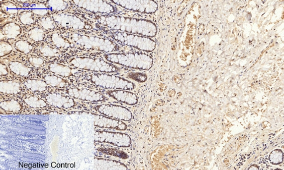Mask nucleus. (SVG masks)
Returning a JSON list of instances; mask_svg holds the SVG:
<instances>
[{"mask_svg":"<svg viewBox=\"0 0 284 170\" xmlns=\"http://www.w3.org/2000/svg\"><path fill=\"white\" fill-rule=\"evenodd\" d=\"M27 35L30 40L35 42H43L46 38L45 31L39 27H35V28L30 30Z\"/></svg>","mask_w":284,"mask_h":170,"instance_id":"nucleus-28","label":"nucleus"},{"mask_svg":"<svg viewBox=\"0 0 284 170\" xmlns=\"http://www.w3.org/2000/svg\"><path fill=\"white\" fill-rule=\"evenodd\" d=\"M106 29L109 39L120 45L131 47L145 52H152L155 49L156 43L149 37Z\"/></svg>","mask_w":284,"mask_h":170,"instance_id":"nucleus-6","label":"nucleus"},{"mask_svg":"<svg viewBox=\"0 0 284 170\" xmlns=\"http://www.w3.org/2000/svg\"><path fill=\"white\" fill-rule=\"evenodd\" d=\"M83 79L95 87L107 90H124L132 91L136 84L125 78L106 73H88L82 76Z\"/></svg>","mask_w":284,"mask_h":170,"instance_id":"nucleus-4","label":"nucleus"},{"mask_svg":"<svg viewBox=\"0 0 284 170\" xmlns=\"http://www.w3.org/2000/svg\"><path fill=\"white\" fill-rule=\"evenodd\" d=\"M50 45L56 48L59 51H66L75 49L73 44L63 35L57 32L51 34L48 36Z\"/></svg>","mask_w":284,"mask_h":170,"instance_id":"nucleus-18","label":"nucleus"},{"mask_svg":"<svg viewBox=\"0 0 284 170\" xmlns=\"http://www.w3.org/2000/svg\"><path fill=\"white\" fill-rule=\"evenodd\" d=\"M95 168L102 170H127L128 168L124 163L112 160L95 159Z\"/></svg>","mask_w":284,"mask_h":170,"instance_id":"nucleus-25","label":"nucleus"},{"mask_svg":"<svg viewBox=\"0 0 284 170\" xmlns=\"http://www.w3.org/2000/svg\"><path fill=\"white\" fill-rule=\"evenodd\" d=\"M101 151L104 153V154L117 156V157L122 159H126L127 157V155L125 152L114 150V149H102Z\"/></svg>","mask_w":284,"mask_h":170,"instance_id":"nucleus-36","label":"nucleus"},{"mask_svg":"<svg viewBox=\"0 0 284 170\" xmlns=\"http://www.w3.org/2000/svg\"><path fill=\"white\" fill-rule=\"evenodd\" d=\"M26 57V61L28 62L30 66L35 68H43L47 67L48 63L46 62L42 57L34 56H27Z\"/></svg>","mask_w":284,"mask_h":170,"instance_id":"nucleus-33","label":"nucleus"},{"mask_svg":"<svg viewBox=\"0 0 284 170\" xmlns=\"http://www.w3.org/2000/svg\"><path fill=\"white\" fill-rule=\"evenodd\" d=\"M73 4L82 9L94 13L112 15L116 12L115 6L105 1H75Z\"/></svg>","mask_w":284,"mask_h":170,"instance_id":"nucleus-12","label":"nucleus"},{"mask_svg":"<svg viewBox=\"0 0 284 170\" xmlns=\"http://www.w3.org/2000/svg\"><path fill=\"white\" fill-rule=\"evenodd\" d=\"M94 125L95 127L111 129L117 131L127 130L128 125L124 121L116 120L100 114L93 113Z\"/></svg>","mask_w":284,"mask_h":170,"instance_id":"nucleus-14","label":"nucleus"},{"mask_svg":"<svg viewBox=\"0 0 284 170\" xmlns=\"http://www.w3.org/2000/svg\"><path fill=\"white\" fill-rule=\"evenodd\" d=\"M67 63L72 67L80 70H87L94 73H117L120 68L108 61L87 57H70Z\"/></svg>","mask_w":284,"mask_h":170,"instance_id":"nucleus-5","label":"nucleus"},{"mask_svg":"<svg viewBox=\"0 0 284 170\" xmlns=\"http://www.w3.org/2000/svg\"><path fill=\"white\" fill-rule=\"evenodd\" d=\"M0 91L6 95H19L22 93V84L13 80H1L0 82Z\"/></svg>","mask_w":284,"mask_h":170,"instance_id":"nucleus-22","label":"nucleus"},{"mask_svg":"<svg viewBox=\"0 0 284 170\" xmlns=\"http://www.w3.org/2000/svg\"><path fill=\"white\" fill-rule=\"evenodd\" d=\"M92 108L97 113L116 120L130 121L133 118L131 111L120 105L110 104H96Z\"/></svg>","mask_w":284,"mask_h":170,"instance_id":"nucleus-8","label":"nucleus"},{"mask_svg":"<svg viewBox=\"0 0 284 170\" xmlns=\"http://www.w3.org/2000/svg\"><path fill=\"white\" fill-rule=\"evenodd\" d=\"M105 94L119 103L133 106L138 103L139 98L131 91L124 90H106Z\"/></svg>","mask_w":284,"mask_h":170,"instance_id":"nucleus-15","label":"nucleus"},{"mask_svg":"<svg viewBox=\"0 0 284 170\" xmlns=\"http://www.w3.org/2000/svg\"><path fill=\"white\" fill-rule=\"evenodd\" d=\"M29 11L33 14L44 17L49 15V8L46 3L42 2H35L30 3L28 6Z\"/></svg>","mask_w":284,"mask_h":170,"instance_id":"nucleus-27","label":"nucleus"},{"mask_svg":"<svg viewBox=\"0 0 284 170\" xmlns=\"http://www.w3.org/2000/svg\"><path fill=\"white\" fill-rule=\"evenodd\" d=\"M103 57L105 60L115 65L133 69L149 70L153 62L151 56L140 52L105 54Z\"/></svg>","mask_w":284,"mask_h":170,"instance_id":"nucleus-3","label":"nucleus"},{"mask_svg":"<svg viewBox=\"0 0 284 170\" xmlns=\"http://www.w3.org/2000/svg\"><path fill=\"white\" fill-rule=\"evenodd\" d=\"M40 97L51 107L59 110H73L77 107V100L74 99L67 94L54 93L51 91L42 94Z\"/></svg>","mask_w":284,"mask_h":170,"instance_id":"nucleus-10","label":"nucleus"},{"mask_svg":"<svg viewBox=\"0 0 284 170\" xmlns=\"http://www.w3.org/2000/svg\"><path fill=\"white\" fill-rule=\"evenodd\" d=\"M23 86L26 90L32 93H46L51 92V88L45 81L39 79H27L24 80Z\"/></svg>","mask_w":284,"mask_h":170,"instance_id":"nucleus-20","label":"nucleus"},{"mask_svg":"<svg viewBox=\"0 0 284 170\" xmlns=\"http://www.w3.org/2000/svg\"><path fill=\"white\" fill-rule=\"evenodd\" d=\"M1 9L3 12H4L7 16H15L18 14V6L12 2H2Z\"/></svg>","mask_w":284,"mask_h":170,"instance_id":"nucleus-31","label":"nucleus"},{"mask_svg":"<svg viewBox=\"0 0 284 170\" xmlns=\"http://www.w3.org/2000/svg\"><path fill=\"white\" fill-rule=\"evenodd\" d=\"M56 25L64 28L75 30L90 29V25L78 16L66 13H54L51 16Z\"/></svg>","mask_w":284,"mask_h":170,"instance_id":"nucleus-11","label":"nucleus"},{"mask_svg":"<svg viewBox=\"0 0 284 170\" xmlns=\"http://www.w3.org/2000/svg\"><path fill=\"white\" fill-rule=\"evenodd\" d=\"M38 24L40 28L46 30H52L57 25L52 18L49 16L42 17L38 20Z\"/></svg>","mask_w":284,"mask_h":170,"instance_id":"nucleus-34","label":"nucleus"},{"mask_svg":"<svg viewBox=\"0 0 284 170\" xmlns=\"http://www.w3.org/2000/svg\"><path fill=\"white\" fill-rule=\"evenodd\" d=\"M14 47L18 52L25 54H28L35 49L31 43L24 40L17 41L14 44Z\"/></svg>","mask_w":284,"mask_h":170,"instance_id":"nucleus-29","label":"nucleus"},{"mask_svg":"<svg viewBox=\"0 0 284 170\" xmlns=\"http://www.w3.org/2000/svg\"><path fill=\"white\" fill-rule=\"evenodd\" d=\"M19 22L23 25H31L35 23L34 14L29 11H22L18 15Z\"/></svg>","mask_w":284,"mask_h":170,"instance_id":"nucleus-32","label":"nucleus"},{"mask_svg":"<svg viewBox=\"0 0 284 170\" xmlns=\"http://www.w3.org/2000/svg\"><path fill=\"white\" fill-rule=\"evenodd\" d=\"M48 70L51 73L63 78L76 77L80 73V69L56 62L48 63Z\"/></svg>","mask_w":284,"mask_h":170,"instance_id":"nucleus-16","label":"nucleus"},{"mask_svg":"<svg viewBox=\"0 0 284 170\" xmlns=\"http://www.w3.org/2000/svg\"><path fill=\"white\" fill-rule=\"evenodd\" d=\"M114 4L133 12L152 13L156 11L157 5L153 1H124V0H112Z\"/></svg>","mask_w":284,"mask_h":170,"instance_id":"nucleus-13","label":"nucleus"},{"mask_svg":"<svg viewBox=\"0 0 284 170\" xmlns=\"http://www.w3.org/2000/svg\"><path fill=\"white\" fill-rule=\"evenodd\" d=\"M0 51H1V57H4L11 54L13 50L12 46L7 42L4 40H1L0 44Z\"/></svg>","mask_w":284,"mask_h":170,"instance_id":"nucleus-35","label":"nucleus"},{"mask_svg":"<svg viewBox=\"0 0 284 170\" xmlns=\"http://www.w3.org/2000/svg\"><path fill=\"white\" fill-rule=\"evenodd\" d=\"M22 29L18 24L15 22H9L2 26L1 30V36L6 39H15L21 35Z\"/></svg>","mask_w":284,"mask_h":170,"instance_id":"nucleus-24","label":"nucleus"},{"mask_svg":"<svg viewBox=\"0 0 284 170\" xmlns=\"http://www.w3.org/2000/svg\"><path fill=\"white\" fill-rule=\"evenodd\" d=\"M36 52L39 55L46 57H61V53L60 51L57 49L49 44L46 43H41L39 44L36 48Z\"/></svg>","mask_w":284,"mask_h":170,"instance_id":"nucleus-26","label":"nucleus"},{"mask_svg":"<svg viewBox=\"0 0 284 170\" xmlns=\"http://www.w3.org/2000/svg\"><path fill=\"white\" fill-rule=\"evenodd\" d=\"M65 93L75 100L91 102V103H102L108 100V98L100 92L82 87H70L64 90Z\"/></svg>","mask_w":284,"mask_h":170,"instance_id":"nucleus-9","label":"nucleus"},{"mask_svg":"<svg viewBox=\"0 0 284 170\" xmlns=\"http://www.w3.org/2000/svg\"><path fill=\"white\" fill-rule=\"evenodd\" d=\"M95 141L101 144H110L120 148L131 147L132 139L124 132L97 130L95 132Z\"/></svg>","mask_w":284,"mask_h":170,"instance_id":"nucleus-7","label":"nucleus"},{"mask_svg":"<svg viewBox=\"0 0 284 170\" xmlns=\"http://www.w3.org/2000/svg\"><path fill=\"white\" fill-rule=\"evenodd\" d=\"M46 5L51 11L59 13L68 9V2L64 1H47Z\"/></svg>","mask_w":284,"mask_h":170,"instance_id":"nucleus-30","label":"nucleus"},{"mask_svg":"<svg viewBox=\"0 0 284 170\" xmlns=\"http://www.w3.org/2000/svg\"><path fill=\"white\" fill-rule=\"evenodd\" d=\"M9 70L15 75L27 77L31 76L33 70L31 67L26 65L20 61H11L8 64Z\"/></svg>","mask_w":284,"mask_h":170,"instance_id":"nucleus-23","label":"nucleus"},{"mask_svg":"<svg viewBox=\"0 0 284 170\" xmlns=\"http://www.w3.org/2000/svg\"><path fill=\"white\" fill-rule=\"evenodd\" d=\"M24 103L22 100L16 99V98H11L7 100L1 101L0 107L1 111L8 113H21L24 110Z\"/></svg>","mask_w":284,"mask_h":170,"instance_id":"nucleus-19","label":"nucleus"},{"mask_svg":"<svg viewBox=\"0 0 284 170\" xmlns=\"http://www.w3.org/2000/svg\"><path fill=\"white\" fill-rule=\"evenodd\" d=\"M0 74L1 76H6L9 74V67L4 63L1 62L0 64Z\"/></svg>","mask_w":284,"mask_h":170,"instance_id":"nucleus-37","label":"nucleus"},{"mask_svg":"<svg viewBox=\"0 0 284 170\" xmlns=\"http://www.w3.org/2000/svg\"><path fill=\"white\" fill-rule=\"evenodd\" d=\"M73 44L75 49L105 54L115 53L121 50L122 47L108 38H103L78 33H67L63 35Z\"/></svg>","mask_w":284,"mask_h":170,"instance_id":"nucleus-2","label":"nucleus"},{"mask_svg":"<svg viewBox=\"0 0 284 170\" xmlns=\"http://www.w3.org/2000/svg\"><path fill=\"white\" fill-rule=\"evenodd\" d=\"M22 100L26 106L35 110H51L53 108L56 109L51 107L43 98L37 95H25L22 98Z\"/></svg>","mask_w":284,"mask_h":170,"instance_id":"nucleus-17","label":"nucleus"},{"mask_svg":"<svg viewBox=\"0 0 284 170\" xmlns=\"http://www.w3.org/2000/svg\"><path fill=\"white\" fill-rule=\"evenodd\" d=\"M42 79L50 87L52 88H63L65 90L66 88L72 87L69 81L65 79V78L56 75V74L53 73L43 74L42 76Z\"/></svg>","mask_w":284,"mask_h":170,"instance_id":"nucleus-21","label":"nucleus"},{"mask_svg":"<svg viewBox=\"0 0 284 170\" xmlns=\"http://www.w3.org/2000/svg\"><path fill=\"white\" fill-rule=\"evenodd\" d=\"M99 25L114 31L134 34L147 37H155L157 33L155 23L149 20L130 18L115 15H100L95 17Z\"/></svg>","mask_w":284,"mask_h":170,"instance_id":"nucleus-1","label":"nucleus"}]
</instances>
